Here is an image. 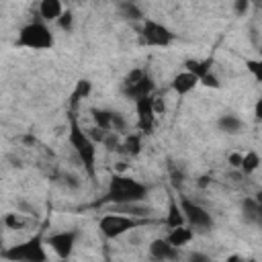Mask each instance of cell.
Returning <instances> with one entry per match:
<instances>
[{
	"instance_id": "1",
	"label": "cell",
	"mask_w": 262,
	"mask_h": 262,
	"mask_svg": "<svg viewBox=\"0 0 262 262\" xmlns=\"http://www.w3.org/2000/svg\"><path fill=\"white\" fill-rule=\"evenodd\" d=\"M68 143L82 162L84 172L90 178H96V143L88 135V131L78 123L76 115H70V125H68Z\"/></svg>"
},
{
	"instance_id": "2",
	"label": "cell",
	"mask_w": 262,
	"mask_h": 262,
	"mask_svg": "<svg viewBox=\"0 0 262 262\" xmlns=\"http://www.w3.org/2000/svg\"><path fill=\"white\" fill-rule=\"evenodd\" d=\"M147 184L141 180L127 176V174H113L104 192V201L111 205H125V203H137L147 199Z\"/></svg>"
},
{
	"instance_id": "3",
	"label": "cell",
	"mask_w": 262,
	"mask_h": 262,
	"mask_svg": "<svg viewBox=\"0 0 262 262\" xmlns=\"http://www.w3.org/2000/svg\"><path fill=\"white\" fill-rule=\"evenodd\" d=\"M147 223H149V219H137V217H131V215H125V213L111 211V213L100 217L98 229L106 239H117V237L133 231V229H139Z\"/></svg>"
},
{
	"instance_id": "4",
	"label": "cell",
	"mask_w": 262,
	"mask_h": 262,
	"mask_svg": "<svg viewBox=\"0 0 262 262\" xmlns=\"http://www.w3.org/2000/svg\"><path fill=\"white\" fill-rule=\"evenodd\" d=\"M53 43H55L53 33L49 31V27H47L43 20H33V23L25 25V27L18 31V39H16V45H18V47L37 49V51L51 49Z\"/></svg>"
},
{
	"instance_id": "5",
	"label": "cell",
	"mask_w": 262,
	"mask_h": 262,
	"mask_svg": "<svg viewBox=\"0 0 262 262\" xmlns=\"http://www.w3.org/2000/svg\"><path fill=\"white\" fill-rule=\"evenodd\" d=\"M178 205H180V211L184 215V223L192 231H201V233L211 231L213 217H211V213L203 205H199L196 201H192L188 196H178Z\"/></svg>"
},
{
	"instance_id": "6",
	"label": "cell",
	"mask_w": 262,
	"mask_h": 262,
	"mask_svg": "<svg viewBox=\"0 0 262 262\" xmlns=\"http://www.w3.org/2000/svg\"><path fill=\"white\" fill-rule=\"evenodd\" d=\"M4 256L8 260H25V262H45L47 260V254H45V248H43V239L41 235H33L29 237L27 242L18 244V246H12L4 252Z\"/></svg>"
},
{
	"instance_id": "7",
	"label": "cell",
	"mask_w": 262,
	"mask_h": 262,
	"mask_svg": "<svg viewBox=\"0 0 262 262\" xmlns=\"http://www.w3.org/2000/svg\"><path fill=\"white\" fill-rule=\"evenodd\" d=\"M139 35H141V41L149 47H168L174 41V33L166 25H162L154 18L141 20V33Z\"/></svg>"
},
{
	"instance_id": "8",
	"label": "cell",
	"mask_w": 262,
	"mask_h": 262,
	"mask_svg": "<svg viewBox=\"0 0 262 262\" xmlns=\"http://www.w3.org/2000/svg\"><path fill=\"white\" fill-rule=\"evenodd\" d=\"M135 102V113H137V127L141 133H151L156 127V108H154V94L139 96L133 100Z\"/></svg>"
},
{
	"instance_id": "9",
	"label": "cell",
	"mask_w": 262,
	"mask_h": 262,
	"mask_svg": "<svg viewBox=\"0 0 262 262\" xmlns=\"http://www.w3.org/2000/svg\"><path fill=\"white\" fill-rule=\"evenodd\" d=\"M78 239V231L76 229H63V231H55L47 237V246L57 254V258H70L74 252Z\"/></svg>"
},
{
	"instance_id": "10",
	"label": "cell",
	"mask_w": 262,
	"mask_h": 262,
	"mask_svg": "<svg viewBox=\"0 0 262 262\" xmlns=\"http://www.w3.org/2000/svg\"><path fill=\"white\" fill-rule=\"evenodd\" d=\"M154 90H156V82H154V78H151L147 72H143V76L137 78L135 82L123 84V94H125L127 98H131V100H135V98H139V96L154 94Z\"/></svg>"
},
{
	"instance_id": "11",
	"label": "cell",
	"mask_w": 262,
	"mask_h": 262,
	"mask_svg": "<svg viewBox=\"0 0 262 262\" xmlns=\"http://www.w3.org/2000/svg\"><path fill=\"white\" fill-rule=\"evenodd\" d=\"M149 256L154 260H176L178 258V248H174L166 237H156L147 246Z\"/></svg>"
},
{
	"instance_id": "12",
	"label": "cell",
	"mask_w": 262,
	"mask_h": 262,
	"mask_svg": "<svg viewBox=\"0 0 262 262\" xmlns=\"http://www.w3.org/2000/svg\"><path fill=\"white\" fill-rule=\"evenodd\" d=\"M242 217L248 225H260L262 223V205L254 196H246L242 201Z\"/></svg>"
},
{
	"instance_id": "13",
	"label": "cell",
	"mask_w": 262,
	"mask_h": 262,
	"mask_svg": "<svg viewBox=\"0 0 262 262\" xmlns=\"http://www.w3.org/2000/svg\"><path fill=\"white\" fill-rule=\"evenodd\" d=\"M217 127H219V131L225 133V135H239V133H244V129H246V123H244L237 115L225 113V115H221V117L217 119Z\"/></svg>"
},
{
	"instance_id": "14",
	"label": "cell",
	"mask_w": 262,
	"mask_h": 262,
	"mask_svg": "<svg viewBox=\"0 0 262 262\" xmlns=\"http://www.w3.org/2000/svg\"><path fill=\"white\" fill-rule=\"evenodd\" d=\"M196 84H199V78L194 76V74H190V72H180V74H176L174 78H172V90L176 92V94H188V92H192L194 88H196Z\"/></svg>"
},
{
	"instance_id": "15",
	"label": "cell",
	"mask_w": 262,
	"mask_h": 262,
	"mask_svg": "<svg viewBox=\"0 0 262 262\" xmlns=\"http://www.w3.org/2000/svg\"><path fill=\"white\" fill-rule=\"evenodd\" d=\"M61 12H63L61 0H41L39 2V16L43 23H55Z\"/></svg>"
},
{
	"instance_id": "16",
	"label": "cell",
	"mask_w": 262,
	"mask_h": 262,
	"mask_svg": "<svg viewBox=\"0 0 262 262\" xmlns=\"http://www.w3.org/2000/svg\"><path fill=\"white\" fill-rule=\"evenodd\" d=\"M192 235H194V231L184 223V225H178V227H172L170 229V233H168V242L174 246V248H180V246H186L190 239H192Z\"/></svg>"
},
{
	"instance_id": "17",
	"label": "cell",
	"mask_w": 262,
	"mask_h": 262,
	"mask_svg": "<svg viewBox=\"0 0 262 262\" xmlns=\"http://www.w3.org/2000/svg\"><path fill=\"white\" fill-rule=\"evenodd\" d=\"M184 70L190 72V74H194L201 80L205 74L213 72V59L211 57H207V59H186L184 61Z\"/></svg>"
},
{
	"instance_id": "18",
	"label": "cell",
	"mask_w": 262,
	"mask_h": 262,
	"mask_svg": "<svg viewBox=\"0 0 262 262\" xmlns=\"http://www.w3.org/2000/svg\"><path fill=\"white\" fill-rule=\"evenodd\" d=\"M139 151H141V135L139 133H129V135H125V139H121L119 154L135 158V156H139Z\"/></svg>"
},
{
	"instance_id": "19",
	"label": "cell",
	"mask_w": 262,
	"mask_h": 262,
	"mask_svg": "<svg viewBox=\"0 0 262 262\" xmlns=\"http://www.w3.org/2000/svg\"><path fill=\"white\" fill-rule=\"evenodd\" d=\"M166 225L172 229V227H178V225H184V215L180 211V205H178V199L176 196H170V205H168V215H166Z\"/></svg>"
},
{
	"instance_id": "20",
	"label": "cell",
	"mask_w": 262,
	"mask_h": 262,
	"mask_svg": "<svg viewBox=\"0 0 262 262\" xmlns=\"http://www.w3.org/2000/svg\"><path fill=\"white\" fill-rule=\"evenodd\" d=\"M90 92H92V82H90V80H78V82H76V86H74V90H72L70 104H72V106H76L80 100L88 98V96H90Z\"/></svg>"
},
{
	"instance_id": "21",
	"label": "cell",
	"mask_w": 262,
	"mask_h": 262,
	"mask_svg": "<svg viewBox=\"0 0 262 262\" xmlns=\"http://www.w3.org/2000/svg\"><path fill=\"white\" fill-rule=\"evenodd\" d=\"M258 166H260V156H258V151H246L244 156H242V162H239V170H242V174H252V172H256L258 170Z\"/></svg>"
},
{
	"instance_id": "22",
	"label": "cell",
	"mask_w": 262,
	"mask_h": 262,
	"mask_svg": "<svg viewBox=\"0 0 262 262\" xmlns=\"http://www.w3.org/2000/svg\"><path fill=\"white\" fill-rule=\"evenodd\" d=\"M111 113L113 111H108V108H92L90 111L94 125L102 131H111Z\"/></svg>"
},
{
	"instance_id": "23",
	"label": "cell",
	"mask_w": 262,
	"mask_h": 262,
	"mask_svg": "<svg viewBox=\"0 0 262 262\" xmlns=\"http://www.w3.org/2000/svg\"><path fill=\"white\" fill-rule=\"evenodd\" d=\"M4 225L8 229H25L29 221L23 217V213H6L4 215Z\"/></svg>"
},
{
	"instance_id": "24",
	"label": "cell",
	"mask_w": 262,
	"mask_h": 262,
	"mask_svg": "<svg viewBox=\"0 0 262 262\" xmlns=\"http://www.w3.org/2000/svg\"><path fill=\"white\" fill-rule=\"evenodd\" d=\"M121 14H123L125 18H129V20H143V12H141L131 0H127V2L121 4Z\"/></svg>"
},
{
	"instance_id": "25",
	"label": "cell",
	"mask_w": 262,
	"mask_h": 262,
	"mask_svg": "<svg viewBox=\"0 0 262 262\" xmlns=\"http://www.w3.org/2000/svg\"><path fill=\"white\" fill-rule=\"evenodd\" d=\"M111 131H115V133H125L127 131V119L119 113V111H113L111 113Z\"/></svg>"
},
{
	"instance_id": "26",
	"label": "cell",
	"mask_w": 262,
	"mask_h": 262,
	"mask_svg": "<svg viewBox=\"0 0 262 262\" xmlns=\"http://www.w3.org/2000/svg\"><path fill=\"white\" fill-rule=\"evenodd\" d=\"M102 145L106 147V151H117L119 154V149H121V137H119V133H115V131H108L106 135H104V139H102Z\"/></svg>"
},
{
	"instance_id": "27",
	"label": "cell",
	"mask_w": 262,
	"mask_h": 262,
	"mask_svg": "<svg viewBox=\"0 0 262 262\" xmlns=\"http://www.w3.org/2000/svg\"><path fill=\"white\" fill-rule=\"evenodd\" d=\"M57 27L61 29V31H66V33H70L72 31V27H74V14H72V10H63L59 16H57Z\"/></svg>"
},
{
	"instance_id": "28",
	"label": "cell",
	"mask_w": 262,
	"mask_h": 262,
	"mask_svg": "<svg viewBox=\"0 0 262 262\" xmlns=\"http://www.w3.org/2000/svg\"><path fill=\"white\" fill-rule=\"evenodd\" d=\"M199 84H203V86H207V88H219L221 86V82H219V78L213 74V72H209V74H205L201 80H199Z\"/></svg>"
},
{
	"instance_id": "29",
	"label": "cell",
	"mask_w": 262,
	"mask_h": 262,
	"mask_svg": "<svg viewBox=\"0 0 262 262\" xmlns=\"http://www.w3.org/2000/svg\"><path fill=\"white\" fill-rule=\"evenodd\" d=\"M252 6V0H233V12L237 16H244Z\"/></svg>"
},
{
	"instance_id": "30",
	"label": "cell",
	"mask_w": 262,
	"mask_h": 262,
	"mask_svg": "<svg viewBox=\"0 0 262 262\" xmlns=\"http://www.w3.org/2000/svg\"><path fill=\"white\" fill-rule=\"evenodd\" d=\"M246 68L254 74V78H256V80H260V78H262V63H260L258 59H246Z\"/></svg>"
},
{
	"instance_id": "31",
	"label": "cell",
	"mask_w": 262,
	"mask_h": 262,
	"mask_svg": "<svg viewBox=\"0 0 262 262\" xmlns=\"http://www.w3.org/2000/svg\"><path fill=\"white\" fill-rule=\"evenodd\" d=\"M61 182H63V186H68V188H78V186L82 184L80 178H78L76 174H70V172L61 174Z\"/></svg>"
},
{
	"instance_id": "32",
	"label": "cell",
	"mask_w": 262,
	"mask_h": 262,
	"mask_svg": "<svg viewBox=\"0 0 262 262\" xmlns=\"http://www.w3.org/2000/svg\"><path fill=\"white\" fill-rule=\"evenodd\" d=\"M170 180H172L174 186H180L184 182V172L180 168H176V166H170Z\"/></svg>"
},
{
	"instance_id": "33",
	"label": "cell",
	"mask_w": 262,
	"mask_h": 262,
	"mask_svg": "<svg viewBox=\"0 0 262 262\" xmlns=\"http://www.w3.org/2000/svg\"><path fill=\"white\" fill-rule=\"evenodd\" d=\"M239 162H242V154H231V156H229V164H231L233 168H239Z\"/></svg>"
},
{
	"instance_id": "34",
	"label": "cell",
	"mask_w": 262,
	"mask_h": 262,
	"mask_svg": "<svg viewBox=\"0 0 262 262\" xmlns=\"http://www.w3.org/2000/svg\"><path fill=\"white\" fill-rule=\"evenodd\" d=\"M188 258H190V260H203V262L209 260V256H205V254H201V252H192Z\"/></svg>"
},
{
	"instance_id": "35",
	"label": "cell",
	"mask_w": 262,
	"mask_h": 262,
	"mask_svg": "<svg viewBox=\"0 0 262 262\" xmlns=\"http://www.w3.org/2000/svg\"><path fill=\"white\" fill-rule=\"evenodd\" d=\"M209 184V176H203L201 180H199V186H207Z\"/></svg>"
},
{
	"instance_id": "36",
	"label": "cell",
	"mask_w": 262,
	"mask_h": 262,
	"mask_svg": "<svg viewBox=\"0 0 262 262\" xmlns=\"http://www.w3.org/2000/svg\"><path fill=\"white\" fill-rule=\"evenodd\" d=\"M68 2H80V0H68Z\"/></svg>"
}]
</instances>
